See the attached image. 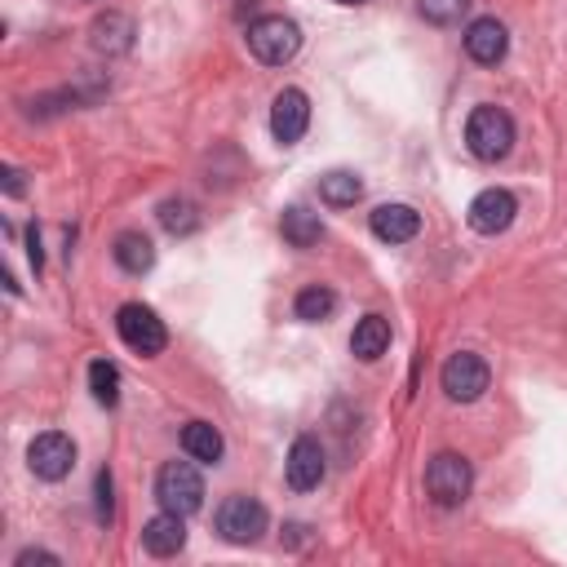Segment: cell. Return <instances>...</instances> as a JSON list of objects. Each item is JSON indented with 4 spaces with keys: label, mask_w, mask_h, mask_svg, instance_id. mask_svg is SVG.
I'll use <instances>...</instances> for the list:
<instances>
[{
    "label": "cell",
    "mask_w": 567,
    "mask_h": 567,
    "mask_svg": "<svg viewBox=\"0 0 567 567\" xmlns=\"http://www.w3.org/2000/svg\"><path fill=\"white\" fill-rule=\"evenodd\" d=\"M89 390L102 408H115L120 403V368L111 359H93L89 363Z\"/></svg>",
    "instance_id": "22"
},
{
    "label": "cell",
    "mask_w": 567,
    "mask_h": 567,
    "mask_svg": "<svg viewBox=\"0 0 567 567\" xmlns=\"http://www.w3.org/2000/svg\"><path fill=\"white\" fill-rule=\"evenodd\" d=\"M359 195H363V182L350 168H332V173L319 177V199L332 204V208H350Z\"/></svg>",
    "instance_id": "19"
},
{
    "label": "cell",
    "mask_w": 567,
    "mask_h": 567,
    "mask_svg": "<svg viewBox=\"0 0 567 567\" xmlns=\"http://www.w3.org/2000/svg\"><path fill=\"white\" fill-rule=\"evenodd\" d=\"M93 487H97V518L106 523V518H111V474L97 470V483H93Z\"/></svg>",
    "instance_id": "25"
},
{
    "label": "cell",
    "mask_w": 567,
    "mask_h": 567,
    "mask_svg": "<svg viewBox=\"0 0 567 567\" xmlns=\"http://www.w3.org/2000/svg\"><path fill=\"white\" fill-rule=\"evenodd\" d=\"M133 44V22L124 13H106L93 22V49L102 53H124Z\"/></svg>",
    "instance_id": "20"
},
{
    "label": "cell",
    "mask_w": 567,
    "mask_h": 567,
    "mask_svg": "<svg viewBox=\"0 0 567 567\" xmlns=\"http://www.w3.org/2000/svg\"><path fill=\"white\" fill-rule=\"evenodd\" d=\"M514 213H518V199L509 195V190H501V186H487V190H478L474 199H470V230H478V235H501V230H509V221H514Z\"/></svg>",
    "instance_id": "9"
},
{
    "label": "cell",
    "mask_w": 567,
    "mask_h": 567,
    "mask_svg": "<svg viewBox=\"0 0 567 567\" xmlns=\"http://www.w3.org/2000/svg\"><path fill=\"white\" fill-rule=\"evenodd\" d=\"M474 487V470L461 452H434L430 465H425V492L434 505L443 509H456Z\"/></svg>",
    "instance_id": "3"
},
{
    "label": "cell",
    "mask_w": 567,
    "mask_h": 567,
    "mask_svg": "<svg viewBox=\"0 0 567 567\" xmlns=\"http://www.w3.org/2000/svg\"><path fill=\"white\" fill-rule=\"evenodd\" d=\"M217 532H221V540H230V545H252V540H261V532H266V505L257 501V496H226L221 501V509H217Z\"/></svg>",
    "instance_id": "6"
},
{
    "label": "cell",
    "mask_w": 567,
    "mask_h": 567,
    "mask_svg": "<svg viewBox=\"0 0 567 567\" xmlns=\"http://www.w3.org/2000/svg\"><path fill=\"white\" fill-rule=\"evenodd\" d=\"M142 545H146L155 558H168V554H177V549L186 545V523H182V514H173V509L155 514V518L142 527Z\"/></svg>",
    "instance_id": "14"
},
{
    "label": "cell",
    "mask_w": 567,
    "mask_h": 567,
    "mask_svg": "<svg viewBox=\"0 0 567 567\" xmlns=\"http://www.w3.org/2000/svg\"><path fill=\"white\" fill-rule=\"evenodd\" d=\"M31 563H53L58 567V554H49V549H22L13 567H31Z\"/></svg>",
    "instance_id": "26"
},
{
    "label": "cell",
    "mask_w": 567,
    "mask_h": 567,
    "mask_svg": "<svg viewBox=\"0 0 567 567\" xmlns=\"http://www.w3.org/2000/svg\"><path fill=\"white\" fill-rule=\"evenodd\" d=\"M337 4H363V0H337Z\"/></svg>",
    "instance_id": "29"
},
{
    "label": "cell",
    "mask_w": 567,
    "mask_h": 567,
    "mask_svg": "<svg viewBox=\"0 0 567 567\" xmlns=\"http://www.w3.org/2000/svg\"><path fill=\"white\" fill-rule=\"evenodd\" d=\"M306 124H310V97L301 89H279L275 93V106H270V133H275V142L279 146L301 142Z\"/></svg>",
    "instance_id": "10"
},
{
    "label": "cell",
    "mask_w": 567,
    "mask_h": 567,
    "mask_svg": "<svg viewBox=\"0 0 567 567\" xmlns=\"http://www.w3.org/2000/svg\"><path fill=\"white\" fill-rule=\"evenodd\" d=\"M465 9H470V0H416V13L434 27H456L465 18Z\"/></svg>",
    "instance_id": "24"
},
{
    "label": "cell",
    "mask_w": 567,
    "mask_h": 567,
    "mask_svg": "<svg viewBox=\"0 0 567 567\" xmlns=\"http://www.w3.org/2000/svg\"><path fill=\"white\" fill-rule=\"evenodd\" d=\"M155 501L164 505V509H173V514H195L199 505H204V478H199V470L190 465V461H168V465H159V474H155Z\"/></svg>",
    "instance_id": "4"
},
{
    "label": "cell",
    "mask_w": 567,
    "mask_h": 567,
    "mask_svg": "<svg viewBox=\"0 0 567 567\" xmlns=\"http://www.w3.org/2000/svg\"><path fill=\"white\" fill-rule=\"evenodd\" d=\"M159 226H164L168 235H190V230L199 226V213H195L190 199H164V204H159Z\"/></svg>",
    "instance_id": "23"
},
{
    "label": "cell",
    "mask_w": 567,
    "mask_h": 567,
    "mask_svg": "<svg viewBox=\"0 0 567 567\" xmlns=\"http://www.w3.org/2000/svg\"><path fill=\"white\" fill-rule=\"evenodd\" d=\"M27 465H31L35 478L58 483V478H66L71 465H75V443H71L62 430H44V434L31 439V447H27Z\"/></svg>",
    "instance_id": "8"
},
{
    "label": "cell",
    "mask_w": 567,
    "mask_h": 567,
    "mask_svg": "<svg viewBox=\"0 0 567 567\" xmlns=\"http://www.w3.org/2000/svg\"><path fill=\"white\" fill-rule=\"evenodd\" d=\"M292 310H297V319H306V323H323V319L337 310V292L323 288V284H310V288L297 292Z\"/></svg>",
    "instance_id": "21"
},
{
    "label": "cell",
    "mask_w": 567,
    "mask_h": 567,
    "mask_svg": "<svg viewBox=\"0 0 567 567\" xmlns=\"http://www.w3.org/2000/svg\"><path fill=\"white\" fill-rule=\"evenodd\" d=\"M182 447H186V456L190 461H204V465H217L221 461V434L208 425V421H190L186 430H182Z\"/></svg>",
    "instance_id": "18"
},
{
    "label": "cell",
    "mask_w": 567,
    "mask_h": 567,
    "mask_svg": "<svg viewBox=\"0 0 567 567\" xmlns=\"http://www.w3.org/2000/svg\"><path fill=\"white\" fill-rule=\"evenodd\" d=\"M439 381H443L447 399H456V403H474V399L492 385V368H487L474 350H456V354L443 363Z\"/></svg>",
    "instance_id": "7"
},
{
    "label": "cell",
    "mask_w": 567,
    "mask_h": 567,
    "mask_svg": "<svg viewBox=\"0 0 567 567\" xmlns=\"http://www.w3.org/2000/svg\"><path fill=\"white\" fill-rule=\"evenodd\" d=\"M465 53H470L474 62H483V66H496V62L509 53V31H505V22H496V18H474V22L465 27Z\"/></svg>",
    "instance_id": "12"
},
{
    "label": "cell",
    "mask_w": 567,
    "mask_h": 567,
    "mask_svg": "<svg viewBox=\"0 0 567 567\" xmlns=\"http://www.w3.org/2000/svg\"><path fill=\"white\" fill-rule=\"evenodd\" d=\"M115 261H120V270H128V275H142V270H151L155 266V244L142 235V230H124V235H115Z\"/></svg>",
    "instance_id": "16"
},
{
    "label": "cell",
    "mask_w": 567,
    "mask_h": 567,
    "mask_svg": "<svg viewBox=\"0 0 567 567\" xmlns=\"http://www.w3.org/2000/svg\"><path fill=\"white\" fill-rule=\"evenodd\" d=\"M350 350H354V359H363V363L381 359V354L390 350V319L363 315V319L354 323V332H350Z\"/></svg>",
    "instance_id": "15"
},
{
    "label": "cell",
    "mask_w": 567,
    "mask_h": 567,
    "mask_svg": "<svg viewBox=\"0 0 567 567\" xmlns=\"http://www.w3.org/2000/svg\"><path fill=\"white\" fill-rule=\"evenodd\" d=\"M248 49L266 62V66H284L297 58L301 49V27L284 13H266L257 22H248Z\"/></svg>",
    "instance_id": "2"
},
{
    "label": "cell",
    "mask_w": 567,
    "mask_h": 567,
    "mask_svg": "<svg viewBox=\"0 0 567 567\" xmlns=\"http://www.w3.org/2000/svg\"><path fill=\"white\" fill-rule=\"evenodd\" d=\"M284 478H288V487H292V492H310V487H319V483H323V447H319V439L301 434V439L288 447Z\"/></svg>",
    "instance_id": "11"
},
{
    "label": "cell",
    "mask_w": 567,
    "mask_h": 567,
    "mask_svg": "<svg viewBox=\"0 0 567 567\" xmlns=\"http://www.w3.org/2000/svg\"><path fill=\"white\" fill-rule=\"evenodd\" d=\"M4 190L9 195H22V173L18 168H4Z\"/></svg>",
    "instance_id": "27"
},
{
    "label": "cell",
    "mask_w": 567,
    "mask_h": 567,
    "mask_svg": "<svg viewBox=\"0 0 567 567\" xmlns=\"http://www.w3.org/2000/svg\"><path fill=\"white\" fill-rule=\"evenodd\" d=\"M465 146L474 159L496 164L514 151V120L501 106H474L465 120Z\"/></svg>",
    "instance_id": "1"
},
{
    "label": "cell",
    "mask_w": 567,
    "mask_h": 567,
    "mask_svg": "<svg viewBox=\"0 0 567 567\" xmlns=\"http://www.w3.org/2000/svg\"><path fill=\"white\" fill-rule=\"evenodd\" d=\"M279 226H284V239H288L292 248H310V244H319V235H323V221H319V213H310V208H301V204L284 208Z\"/></svg>",
    "instance_id": "17"
},
{
    "label": "cell",
    "mask_w": 567,
    "mask_h": 567,
    "mask_svg": "<svg viewBox=\"0 0 567 567\" xmlns=\"http://www.w3.org/2000/svg\"><path fill=\"white\" fill-rule=\"evenodd\" d=\"M372 235L381 244H408L421 235V213L412 204H377L372 208Z\"/></svg>",
    "instance_id": "13"
},
{
    "label": "cell",
    "mask_w": 567,
    "mask_h": 567,
    "mask_svg": "<svg viewBox=\"0 0 567 567\" xmlns=\"http://www.w3.org/2000/svg\"><path fill=\"white\" fill-rule=\"evenodd\" d=\"M115 328H120V341L137 354H159L168 346V332H164V319L142 306V301H124L120 315H115Z\"/></svg>",
    "instance_id": "5"
},
{
    "label": "cell",
    "mask_w": 567,
    "mask_h": 567,
    "mask_svg": "<svg viewBox=\"0 0 567 567\" xmlns=\"http://www.w3.org/2000/svg\"><path fill=\"white\" fill-rule=\"evenodd\" d=\"M27 257H31V266H35V270L44 266V252H40V235H35V230H31V248H27Z\"/></svg>",
    "instance_id": "28"
}]
</instances>
